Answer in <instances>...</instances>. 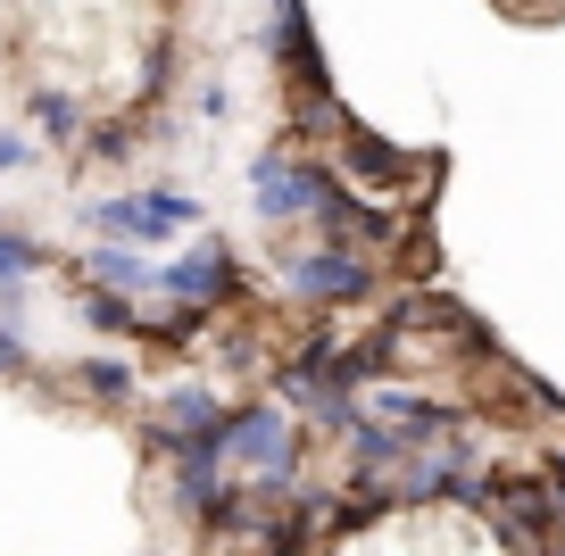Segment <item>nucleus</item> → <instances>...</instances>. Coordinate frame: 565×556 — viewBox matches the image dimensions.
<instances>
[{
	"instance_id": "13",
	"label": "nucleus",
	"mask_w": 565,
	"mask_h": 556,
	"mask_svg": "<svg viewBox=\"0 0 565 556\" xmlns=\"http://www.w3.org/2000/svg\"><path fill=\"white\" fill-rule=\"evenodd\" d=\"M75 383H84V391H92L100 407H125V399H134V374H125L117 357H92L84 374H75Z\"/></svg>"
},
{
	"instance_id": "2",
	"label": "nucleus",
	"mask_w": 565,
	"mask_h": 556,
	"mask_svg": "<svg viewBox=\"0 0 565 556\" xmlns=\"http://www.w3.org/2000/svg\"><path fill=\"white\" fill-rule=\"evenodd\" d=\"M92 225H100V233H117V242H167V233L200 225V200H183V192H134V200H100V209H92Z\"/></svg>"
},
{
	"instance_id": "9",
	"label": "nucleus",
	"mask_w": 565,
	"mask_h": 556,
	"mask_svg": "<svg viewBox=\"0 0 565 556\" xmlns=\"http://www.w3.org/2000/svg\"><path fill=\"white\" fill-rule=\"evenodd\" d=\"M275 58H282L291 75H308V84H324L317 34H308V9H300V0H275Z\"/></svg>"
},
{
	"instance_id": "18",
	"label": "nucleus",
	"mask_w": 565,
	"mask_h": 556,
	"mask_svg": "<svg viewBox=\"0 0 565 556\" xmlns=\"http://www.w3.org/2000/svg\"><path fill=\"white\" fill-rule=\"evenodd\" d=\"M548 482H557V499H565V449H548Z\"/></svg>"
},
{
	"instance_id": "14",
	"label": "nucleus",
	"mask_w": 565,
	"mask_h": 556,
	"mask_svg": "<svg viewBox=\"0 0 565 556\" xmlns=\"http://www.w3.org/2000/svg\"><path fill=\"white\" fill-rule=\"evenodd\" d=\"M84 324H100V332H141V316L125 308V291H108V282H100V291H84Z\"/></svg>"
},
{
	"instance_id": "17",
	"label": "nucleus",
	"mask_w": 565,
	"mask_h": 556,
	"mask_svg": "<svg viewBox=\"0 0 565 556\" xmlns=\"http://www.w3.org/2000/svg\"><path fill=\"white\" fill-rule=\"evenodd\" d=\"M25 158H34V150H25V133H0V167H25Z\"/></svg>"
},
{
	"instance_id": "15",
	"label": "nucleus",
	"mask_w": 565,
	"mask_h": 556,
	"mask_svg": "<svg viewBox=\"0 0 565 556\" xmlns=\"http://www.w3.org/2000/svg\"><path fill=\"white\" fill-rule=\"evenodd\" d=\"M34 117H42V133H51V141H75V125H84L67 92H42V100H34Z\"/></svg>"
},
{
	"instance_id": "8",
	"label": "nucleus",
	"mask_w": 565,
	"mask_h": 556,
	"mask_svg": "<svg viewBox=\"0 0 565 556\" xmlns=\"http://www.w3.org/2000/svg\"><path fill=\"white\" fill-rule=\"evenodd\" d=\"M341 158H350V174H366V183H383V192H416V158H399L391 141H374V133H350Z\"/></svg>"
},
{
	"instance_id": "1",
	"label": "nucleus",
	"mask_w": 565,
	"mask_h": 556,
	"mask_svg": "<svg viewBox=\"0 0 565 556\" xmlns=\"http://www.w3.org/2000/svg\"><path fill=\"white\" fill-rule=\"evenodd\" d=\"M225 457L249 466L266 490H275V482H291V466H300V432H291L282 407H242V416H225Z\"/></svg>"
},
{
	"instance_id": "12",
	"label": "nucleus",
	"mask_w": 565,
	"mask_h": 556,
	"mask_svg": "<svg viewBox=\"0 0 565 556\" xmlns=\"http://www.w3.org/2000/svg\"><path fill=\"white\" fill-rule=\"evenodd\" d=\"M42 258H51L42 242H25V233H0V291H18L25 275H42Z\"/></svg>"
},
{
	"instance_id": "16",
	"label": "nucleus",
	"mask_w": 565,
	"mask_h": 556,
	"mask_svg": "<svg viewBox=\"0 0 565 556\" xmlns=\"http://www.w3.org/2000/svg\"><path fill=\"white\" fill-rule=\"evenodd\" d=\"M18 365H25V341H18L9 324H0V374H18Z\"/></svg>"
},
{
	"instance_id": "5",
	"label": "nucleus",
	"mask_w": 565,
	"mask_h": 556,
	"mask_svg": "<svg viewBox=\"0 0 565 556\" xmlns=\"http://www.w3.org/2000/svg\"><path fill=\"white\" fill-rule=\"evenodd\" d=\"M159 291H175V299H192V308H209V299H225L233 291V249L225 242H200L192 258H175L159 275Z\"/></svg>"
},
{
	"instance_id": "4",
	"label": "nucleus",
	"mask_w": 565,
	"mask_h": 556,
	"mask_svg": "<svg viewBox=\"0 0 565 556\" xmlns=\"http://www.w3.org/2000/svg\"><path fill=\"white\" fill-rule=\"evenodd\" d=\"M282 282L300 299H366V258H350V249H317V258H291L282 266Z\"/></svg>"
},
{
	"instance_id": "10",
	"label": "nucleus",
	"mask_w": 565,
	"mask_h": 556,
	"mask_svg": "<svg viewBox=\"0 0 565 556\" xmlns=\"http://www.w3.org/2000/svg\"><path fill=\"white\" fill-rule=\"evenodd\" d=\"M84 275L108 282V291H159L167 266H150V258H134L125 242H108V249H84Z\"/></svg>"
},
{
	"instance_id": "11",
	"label": "nucleus",
	"mask_w": 565,
	"mask_h": 556,
	"mask_svg": "<svg viewBox=\"0 0 565 556\" xmlns=\"http://www.w3.org/2000/svg\"><path fill=\"white\" fill-rule=\"evenodd\" d=\"M317 216H324V233H341V242H391V225L374 209H358L341 183H324V192H317Z\"/></svg>"
},
{
	"instance_id": "3",
	"label": "nucleus",
	"mask_w": 565,
	"mask_h": 556,
	"mask_svg": "<svg viewBox=\"0 0 565 556\" xmlns=\"http://www.w3.org/2000/svg\"><path fill=\"white\" fill-rule=\"evenodd\" d=\"M209 432H225V407H216L209 391H175V399L150 416V449H159V457H183L192 440H209Z\"/></svg>"
},
{
	"instance_id": "6",
	"label": "nucleus",
	"mask_w": 565,
	"mask_h": 556,
	"mask_svg": "<svg viewBox=\"0 0 565 556\" xmlns=\"http://www.w3.org/2000/svg\"><path fill=\"white\" fill-rule=\"evenodd\" d=\"M317 192H324V174L291 167V158H258V216H317Z\"/></svg>"
},
{
	"instance_id": "7",
	"label": "nucleus",
	"mask_w": 565,
	"mask_h": 556,
	"mask_svg": "<svg viewBox=\"0 0 565 556\" xmlns=\"http://www.w3.org/2000/svg\"><path fill=\"white\" fill-rule=\"evenodd\" d=\"M491 506L508 515V539H557V515H565V499H557V482H508V490H491Z\"/></svg>"
}]
</instances>
